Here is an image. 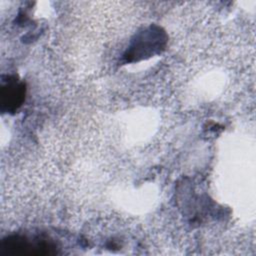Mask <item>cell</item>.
<instances>
[{"label":"cell","instance_id":"7a4b0ae2","mask_svg":"<svg viewBox=\"0 0 256 256\" xmlns=\"http://www.w3.org/2000/svg\"><path fill=\"white\" fill-rule=\"evenodd\" d=\"M25 94V83L18 80L16 76H7L6 80H2L0 87L1 111L7 113L16 112L23 104Z\"/></svg>","mask_w":256,"mask_h":256},{"label":"cell","instance_id":"6da1fadb","mask_svg":"<svg viewBox=\"0 0 256 256\" xmlns=\"http://www.w3.org/2000/svg\"><path fill=\"white\" fill-rule=\"evenodd\" d=\"M2 248L11 255L42 256L57 253V247L52 240L43 237L30 238L25 235L9 236L2 241Z\"/></svg>","mask_w":256,"mask_h":256}]
</instances>
